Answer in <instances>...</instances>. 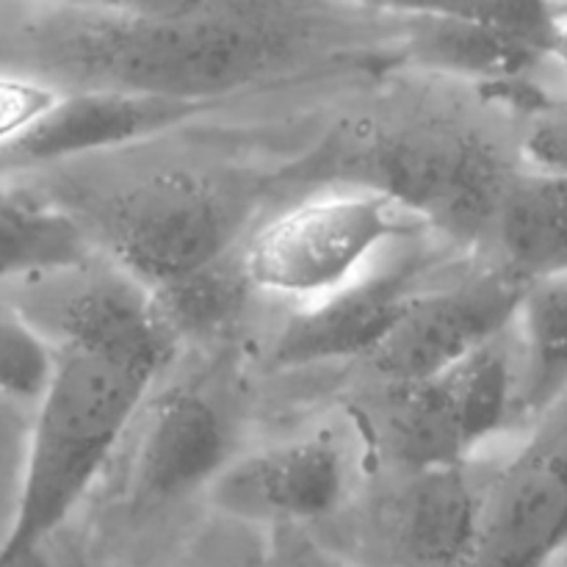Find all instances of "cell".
<instances>
[{"label": "cell", "instance_id": "22", "mask_svg": "<svg viewBox=\"0 0 567 567\" xmlns=\"http://www.w3.org/2000/svg\"><path fill=\"white\" fill-rule=\"evenodd\" d=\"M59 97L61 92H55L48 83L0 75V144L25 131Z\"/></svg>", "mask_w": 567, "mask_h": 567}, {"label": "cell", "instance_id": "3", "mask_svg": "<svg viewBox=\"0 0 567 567\" xmlns=\"http://www.w3.org/2000/svg\"><path fill=\"white\" fill-rule=\"evenodd\" d=\"M485 487L468 463L399 471L313 532L349 567H460L480 532Z\"/></svg>", "mask_w": 567, "mask_h": 567}, {"label": "cell", "instance_id": "6", "mask_svg": "<svg viewBox=\"0 0 567 567\" xmlns=\"http://www.w3.org/2000/svg\"><path fill=\"white\" fill-rule=\"evenodd\" d=\"M524 280L507 269L430 282L369 354L385 382H415L443 374L487 341L509 330Z\"/></svg>", "mask_w": 567, "mask_h": 567}, {"label": "cell", "instance_id": "18", "mask_svg": "<svg viewBox=\"0 0 567 567\" xmlns=\"http://www.w3.org/2000/svg\"><path fill=\"white\" fill-rule=\"evenodd\" d=\"M380 6L463 22L524 44L546 59H559L565 48V11L559 0H380Z\"/></svg>", "mask_w": 567, "mask_h": 567}, {"label": "cell", "instance_id": "7", "mask_svg": "<svg viewBox=\"0 0 567 567\" xmlns=\"http://www.w3.org/2000/svg\"><path fill=\"white\" fill-rule=\"evenodd\" d=\"M402 241L388 247L347 286L302 302L277 336L271 363L277 369H308L360 354L369 358L410 299L430 286L432 258L424 249H399Z\"/></svg>", "mask_w": 567, "mask_h": 567}, {"label": "cell", "instance_id": "8", "mask_svg": "<svg viewBox=\"0 0 567 567\" xmlns=\"http://www.w3.org/2000/svg\"><path fill=\"white\" fill-rule=\"evenodd\" d=\"M225 520L249 529L319 526L349 498V465L324 435L230 457L205 487Z\"/></svg>", "mask_w": 567, "mask_h": 567}, {"label": "cell", "instance_id": "24", "mask_svg": "<svg viewBox=\"0 0 567 567\" xmlns=\"http://www.w3.org/2000/svg\"><path fill=\"white\" fill-rule=\"evenodd\" d=\"M61 3L136 22H177L194 17L214 0H61Z\"/></svg>", "mask_w": 567, "mask_h": 567}, {"label": "cell", "instance_id": "25", "mask_svg": "<svg viewBox=\"0 0 567 567\" xmlns=\"http://www.w3.org/2000/svg\"><path fill=\"white\" fill-rule=\"evenodd\" d=\"M181 567H266V535L260 546H216L214 551H197Z\"/></svg>", "mask_w": 567, "mask_h": 567}, {"label": "cell", "instance_id": "19", "mask_svg": "<svg viewBox=\"0 0 567 567\" xmlns=\"http://www.w3.org/2000/svg\"><path fill=\"white\" fill-rule=\"evenodd\" d=\"M413 17L419 22L415 44L421 59L449 72L480 78L482 83L507 81V78H526L532 66L546 61V55L524 48L509 39L493 37L480 28L463 22L441 20V17Z\"/></svg>", "mask_w": 567, "mask_h": 567}, {"label": "cell", "instance_id": "1", "mask_svg": "<svg viewBox=\"0 0 567 567\" xmlns=\"http://www.w3.org/2000/svg\"><path fill=\"white\" fill-rule=\"evenodd\" d=\"M158 369L81 349H55L37 402L0 567H22L86 498L142 408Z\"/></svg>", "mask_w": 567, "mask_h": 567}, {"label": "cell", "instance_id": "11", "mask_svg": "<svg viewBox=\"0 0 567 567\" xmlns=\"http://www.w3.org/2000/svg\"><path fill=\"white\" fill-rule=\"evenodd\" d=\"M230 432L219 410L194 391H172L147 419L131 496L138 509H155L208 487L230 460Z\"/></svg>", "mask_w": 567, "mask_h": 567}, {"label": "cell", "instance_id": "4", "mask_svg": "<svg viewBox=\"0 0 567 567\" xmlns=\"http://www.w3.org/2000/svg\"><path fill=\"white\" fill-rule=\"evenodd\" d=\"M233 238L236 214L225 194L186 175L153 177L109 216L116 266L147 288L221 258Z\"/></svg>", "mask_w": 567, "mask_h": 567}, {"label": "cell", "instance_id": "23", "mask_svg": "<svg viewBox=\"0 0 567 567\" xmlns=\"http://www.w3.org/2000/svg\"><path fill=\"white\" fill-rule=\"evenodd\" d=\"M565 116L559 105L537 109L524 136V155L532 172L565 175Z\"/></svg>", "mask_w": 567, "mask_h": 567}, {"label": "cell", "instance_id": "26", "mask_svg": "<svg viewBox=\"0 0 567 567\" xmlns=\"http://www.w3.org/2000/svg\"><path fill=\"white\" fill-rule=\"evenodd\" d=\"M377 3H380V0H377Z\"/></svg>", "mask_w": 567, "mask_h": 567}, {"label": "cell", "instance_id": "20", "mask_svg": "<svg viewBox=\"0 0 567 567\" xmlns=\"http://www.w3.org/2000/svg\"><path fill=\"white\" fill-rule=\"evenodd\" d=\"M55 369L50 338L14 305L0 302V399L37 404Z\"/></svg>", "mask_w": 567, "mask_h": 567}, {"label": "cell", "instance_id": "15", "mask_svg": "<svg viewBox=\"0 0 567 567\" xmlns=\"http://www.w3.org/2000/svg\"><path fill=\"white\" fill-rule=\"evenodd\" d=\"M515 338V377H518V410L526 415H546L563 404L567 385V282L565 275L540 277L524 286Z\"/></svg>", "mask_w": 567, "mask_h": 567}, {"label": "cell", "instance_id": "2", "mask_svg": "<svg viewBox=\"0 0 567 567\" xmlns=\"http://www.w3.org/2000/svg\"><path fill=\"white\" fill-rule=\"evenodd\" d=\"M424 221L382 188L310 197L252 233L241 266L252 291L313 302L369 269Z\"/></svg>", "mask_w": 567, "mask_h": 567}, {"label": "cell", "instance_id": "21", "mask_svg": "<svg viewBox=\"0 0 567 567\" xmlns=\"http://www.w3.org/2000/svg\"><path fill=\"white\" fill-rule=\"evenodd\" d=\"M264 535L266 567H349L310 526L280 524Z\"/></svg>", "mask_w": 567, "mask_h": 567}, {"label": "cell", "instance_id": "16", "mask_svg": "<svg viewBox=\"0 0 567 567\" xmlns=\"http://www.w3.org/2000/svg\"><path fill=\"white\" fill-rule=\"evenodd\" d=\"M89 241L70 216L0 194V280L83 269Z\"/></svg>", "mask_w": 567, "mask_h": 567}, {"label": "cell", "instance_id": "5", "mask_svg": "<svg viewBox=\"0 0 567 567\" xmlns=\"http://www.w3.org/2000/svg\"><path fill=\"white\" fill-rule=\"evenodd\" d=\"M567 537V454L563 404L507 468L485 487L476 540L460 567H548Z\"/></svg>", "mask_w": 567, "mask_h": 567}, {"label": "cell", "instance_id": "17", "mask_svg": "<svg viewBox=\"0 0 567 567\" xmlns=\"http://www.w3.org/2000/svg\"><path fill=\"white\" fill-rule=\"evenodd\" d=\"M147 291L166 336L177 341L208 336L225 327L244 308L252 286L244 275L241 255L233 258V252H225L221 258Z\"/></svg>", "mask_w": 567, "mask_h": 567}, {"label": "cell", "instance_id": "12", "mask_svg": "<svg viewBox=\"0 0 567 567\" xmlns=\"http://www.w3.org/2000/svg\"><path fill=\"white\" fill-rule=\"evenodd\" d=\"M44 321L42 332L55 336V349H81L150 369H161L175 343L155 313L147 286L122 269L89 277L61 293L59 302L50 299Z\"/></svg>", "mask_w": 567, "mask_h": 567}, {"label": "cell", "instance_id": "9", "mask_svg": "<svg viewBox=\"0 0 567 567\" xmlns=\"http://www.w3.org/2000/svg\"><path fill=\"white\" fill-rule=\"evenodd\" d=\"M385 183L377 188L396 197L421 221L454 233L482 230L507 183V172L482 142L452 133H419L382 150Z\"/></svg>", "mask_w": 567, "mask_h": 567}, {"label": "cell", "instance_id": "10", "mask_svg": "<svg viewBox=\"0 0 567 567\" xmlns=\"http://www.w3.org/2000/svg\"><path fill=\"white\" fill-rule=\"evenodd\" d=\"M197 109L199 103L192 97L133 89H94L72 97L61 94L25 131L0 144V175L136 142L181 125Z\"/></svg>", "mask_w": 567, "mask_h": 567}, {"label": "cell", "instance_id": "14", "mask_svg": "<svg viewBox=\"0 0 567 567\" xmlns=\"http://www.w3.org/2000/svg\"><path fill=\"white\" fill-rule=\"evenodd\" d=\"M502 244L504 269L518 280L565 275V175H509L491 219Z\"/></svg>", "mask_w": 567, "mask_h": 567}, {"label": "cell", "instance_id": "13", "mask_svg": "<svg viewBox=\"0 0 567 567\" xmlns=\"http://www.w3.org/2000/svg\"><path fill=\"white\" fill-rule=\"evenodd\" d=\"M380 435L396 471L468 463L474 454L446 374L388 382V399L380 408Z\"/></svg>", "mask_w": 567, "mask_h": 567}]
</instances>
